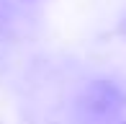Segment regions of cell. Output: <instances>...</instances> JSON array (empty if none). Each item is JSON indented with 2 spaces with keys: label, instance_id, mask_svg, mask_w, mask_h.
Wrapping results in <instances>:
<instances>
[{
  "label": "cell",
  "instance_id": "1",
  "mask_svg": "<svg viewBox=\"0 0 126 124\" xmlns=\"http://www.w3.org/2000/svg\"><path fill=\"white\" fill-rule=\"evenodd\" d=\"M126 96L111 80H95L82 91L75 106L77 124H111L124 111Z\"/></svg>",
  "mask_w": 126,
  "mask_h": 124
},
{
  "label": "cell",
  "instance_id": "2",
  "mask_svg": "<svg viewBox=\"0 0 126 124\" xmlns=\"http://www.w3.org/2000/svg\"><path fill=\"white\" fill-rule=\"evenodd\" d=\"M121 34L126 36V16H124V21H121Z\"/></svg>",
  "mask_w": 126,
  "mask_h": 124
}]
</instances>
